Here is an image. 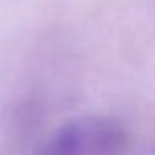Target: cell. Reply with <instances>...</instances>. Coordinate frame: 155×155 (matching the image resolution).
<instances>
[{
	"label": "cell",
	"instance_id": "cell-1",
	"mask_svg": "<svg viewBox=\"0 0 155 155\" xmlns=\"http://www.w3.org/2000/svg\"><path fill=\"white\" fill-rule=\"evenodd\" d=\"M63 155H126L130 137L118 120L108 116H84L65 124L51 137Z\"/></svg>",
	"mask_w": 155,
	"mask_h": 155
},
{
	"label": "cell",
	"instance_id": "cell-2",
	"mask_svg": "<svg viewBox=\"0 0 155 155\" xmlns=\"http://www.w3.org/2000/svg\"><path fill=\"white\" fill-rule=\"evenodd\" d=\"M147 155H155V145H153L151 149H149V153H147Z\"/></svg>",
	"mask_w": 155,
	"mask_h": 155
}]
</instances>
